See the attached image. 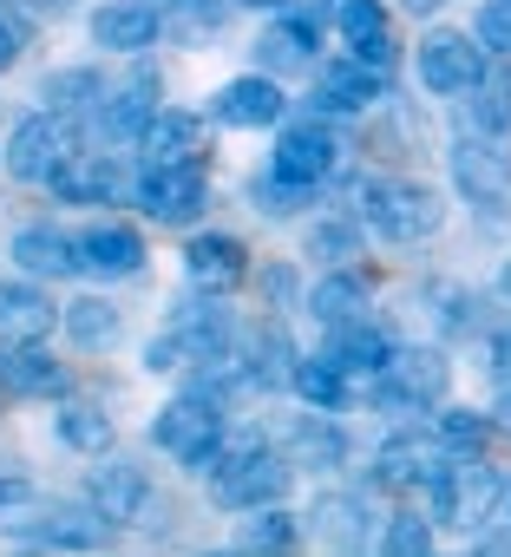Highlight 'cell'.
Here are the masks:
<instances>
[{
	"mask_svg": "<svg viewBox=\"0 0 511 557\" xmlns=\"http://www.w3.org/2000/svg\"><path fill=\"white\" fill-rule=\"evenodd\" d=\"M203 479H210V498L223 505V511H256V505H283V492H289V459H276L263 440H249V433H229L223 446H216V459L203 466Z\"/></svg>",
	"mask_w": 511,
	"mask_h": 557,
	"instance_id": "1",
	"label": "cell"
},
{
	"mask_svg": "<svg viewBox=\"0 0 511 557\" xmlns=\"http://www.w3.org/2000/svg\"><path fill=\"white\" fill-rule=\"evenodd\" d=\"M354 210L387 236V243H420L446 223V203L433 184H413V177H361L354 184Z\"/></svg>",
	"mask_w": 511,
	"mask_h": 557,
	"instance_id": "2",
	"label": "cell"
},
{
	"mask_svg": "<svg viewBox=\"0 0 511 557\" xmlns=\"http://www.w3.org/2000/svg\"><path fill=\"white\" fill-rule=\"evenodd\" d=\"M504 479L485 466V459H472V453H452V459H439V472L426 479V498H433V518H446V524H465V531H478V524H491L498 511H504Z\"/></svg>",
	"mask_w": 511,
	"mask_h": 557,
	"instance_id": "3",
	"label": "cell"
},
{
	"mask_svg": "<svg viewBox=\"0 0 511 557\" xmlns=\"http://www.w3.org/2000/svg\"><path fill=\"white\" fill-rule=\"evenodd\" d=\"M151 440H158V453H171L177 466L203 472V466L216 459V446L229 440V433H223V407H216V400H203V394H184V400L158 407Z\"/></svg>",
	"mask_w": 511,
	"mask_h": 557,
	"instance_id": "4",
	"label": "cell"
},
{
	"mask_svg": "<svg viewBox=\"0 0 511 557\" xmlns=\"http://www.w3.org/2000/svg\"><path fill=\"white\" fill-rule=\"evenodd\" d=\"M367 394L381 407H400V413H420V407H446L452 394V361L439 348H394L387 374L367 381Z\"/></svg>",
	"mask_w": 511,
	"mask_h": 557,
	"instance_id": "5",
	"label": "cell"
},
{
	"mask_svg": "<svg viewBox=\"0 0 511 557\" xmlns=\"http://www.w3.org/2000/svg\"><path fill=\"white\" fill-rule=\"evenodd\" d=\"M73 151H79L73 119L47 106V112H34V119L14 125V138H8V171H14L21 184H53V171H60Z\"/></svg>",
	"mask_w": 511,
	"mask_h": 557,
	"instance_id": "6",
	"label": "cell"
},
{
	"mask_svg": "<svg viewBox=\"0 0 511 557\" xmlns=\"http://www.w3.org/2000/svg\"><path fill=\"white\" fill-rule=\"evenodd\" d=\"M452 184H459L478 210L511 203V151L498 145V132H465V138L452 145Z\"/></svg>",
	"mask_w": 511,
	"mask_h": 557,
	"instance_id": "7",
	"label": "cell"
},
{
	"mask_svg": "<svg viewBox=\"0 0 511 557\" xmlns=\"http://www.w3.org/2000/svg\"><path fill=\"white\" fill-rule=\"evenodd\" d=\"M478 73H485V47H478V34H452V27H439V34L420 40V86H426V92L459 99Z\"/></svg>",
	"mask_w": 511,
	"mask_h": 557,
	"instance_id": "8",
	"label": "cell"
},
{
	"mask_svg": "<svg viewBox=\"0 0 511 557\" xmlns=\"http://www.w3.org/2000/svg\"><path fill=\"white\" fill-rule=\"evenodd\" d=\"M138 203L151 223H190L210 203V177H203V164H145Z\"/></svg>",
	"mask_w": 511,
	"mask_h": 557,
	"instance_id": "9",
	"label": "cell"
},
{
	"mask_svg": "<svg viewBox=\"0 0 511 557\" xmlns=\"http://www.w3.org/2000/svg\"><path fill=\"white\" fill-rule=\"evenodd\" d=\"M335 158H341V138H335L322 119H296V125L276 132V158H270V164H276L283 177H296V184L315 190V184L335 171Z\"/></svg>",
	"mask_w": 511,
	"mask_h": 557,
	"instance_id": "10",
	"label": "cell"
},
{
	"mask_svg": "<svg viewBox=\"0 0 511 557\" xmlns=\"http://www.w3.org/2000/svg\"><path fill=\"white\" fill-rule=\"evenodd\" d=\"M151 119H158V79L151 73H138L125 86H105V99L92 106V125H99L105 145H138Z\"/></svg>",
	"mask_w": 511,
	"mask_h": 557,
	"instance_id": "11",
	"label": "cell"
},
{
	"mask_svg": "<svg viewBox=\"0 0 511 557\" xmlns=\"http://www.w3.org/2000/svg\"><path fill=\"white\" fill-rule=\"evenodd\" d=\"M79 269H86V275H99V283H125V275H138V269H145V236H138L132 223L105 216V223L79 230Z\"/></svg>",
	"mask_w": 511,
	"mask_h": 557,
	"instance_id": "12",
	"label": "cell"
},
{
	"mask_svg": "<svg viewBox=\"0 0 511 557\" xmlns=\"http://www.w3.org/2000/svg\"><path fill=\"white\" fill-rule=\"evenodd\" d=\"M283 112H289V99H283V86H276V73H242V79H229L223 92H216V119L223 125H236V132H263V125H283Z\"/></svg>",
	"mask_w": 511,
	"mask_h": 557,
	"instance_id": "13",
	"label": "cell"
},
{
	"mask_svg": "<svg viewBox=\"0 0 511 557\" xmlns=\"http://www.w3.org/2000/svg\"><path fill=\"white\" fill-rule=\"evenodd\" d=\"M8 256H14L21 275H40V283H66V275H79V236H66V230H53V223L14 230Z\"/></svg>",
	"mask_w": 511,
	"mask_h": 557,
	"instance_id": "14",
	"label": "cell"
},
{
	"mask_svg": "<svg viewBox=\"0 0 511 557\" xmlns=\"http://www.w3.org/2000/svg\"><path fill=\"white\" fill-rule=\"evenodd\" d=\"M158 34H164L158 0H105L92 14V40L105 53H145V47H158Z\"/></svg>",
	"mask_w": 511,
	"mask_h": 557,
	"instance_id": "15",
	"label": "cell"
},
{
	"mask_svg": "<svg viewBox=\"0 0 511 557\" xmlns=\"http://www.w3.org/2000/svg\"><path fill=\"white\" fill-rule=\"evenodd\" d=\"M184 269H190V283H197V289L223 296V289H236L242 275H249V249H242L229 230H203V236L184 243Z\"/></svg>",
	"mask_w": 511,
	"mask_h": 557,
	"instance_id": "16",
	"label": "cell"
},
{
	"mask_svg": "<svg viewBox=\"0 0 511 557\" xmlns=\"http://www.w3.org/2000/svg\"><path fill=\"white\" fill-rule=\"evenodd\" d=\"M387 92V73L367 66V60H335V66H315V112H367L374 99Z\"/></svg>",
	"mask_w": 511,
	"mask_h": 557,
	"instance_id": "17",
	"label": "cell"
},
{
	"mask_svg": "<svg viewBox=\"0 0 511 557\" xmlns=\"http://www.w3.org/2000/svg\"><path fill=\"white\" fill-rule=\"evenodd\" d=\"M60 387H66V368L40 342H8V348H0V394H14V400H53Z\"/></svg>",
	"mask_w": 511,
	"mask_h": 557,
	"instance_id": "18",
	"label": "cell"
},
{
	"mask_svg": "<svg viewBox=\"0 0 511 557\" xmlns=\"http://www.w3.org/2000/svg\"><path fill=\"white\" fill-rule=\"evenodd\" d=\"M322 355H328V361H341L354 381H381V374H387V361H394V335H387L381 322L354 315V322L328 329V348H322Z\"/></svg>",
	"mask_w": 511,
	"mask_h": 557,
	"instance_id": "19",
	"label": "cell"
},
{
	"mask_svg": "<svg viewBox=\"0 0 511 557\" xmlns=\"http://www.w3.org/2000/svg\"><path fill=\"white\" fill-rule=\"evenodd\" d=\"M86 498H92L112 524H132V518H145V505H151V472L132 466V459H105V466L86 479Z\"/></svg>",
	"mask_w": 511,
	"mask_h": 557,
	"instance_id": "20",
	"label": "cell"
},
{
	"mask_svg": "<svg viewBox=\"0 0 511 557\" xmlns=\"http://www.w3.org/2000/svg\"><path fill=\"white\" fill-rule=\"evenodd\" d=\"M335 27H341V40L354 47V60H367V66H381V73L400 60V40H394V21H387L381 0H341Z\"/></svg>",
	"mask_w": 511,
	"mask_h": 557,
	"instance_id": "21",
	"label": "cell"
},
{
	"mask_svg": "<svg viewBox=\"0 0 511 557\" xmlns=\"http://www.w3.org/2000/svg\"><path fill=\"white\" fill-rule=\"evenodd\" d=\"M60 203H112L119 190H125V171L105 158V151H73L60 171H53V184H47Z\"/></svg>",
	"mask_w": 511,
	"mask_h": 557,
	"instance_id": "22",
	"label": "cell"
},
{
	"mask_svg": "<svg viewBox=\"0 0 511 557\" xmlns=\"http://www.w3.org/2000/svg\"><path fill=\"white\" fill-rule=\"evenodd\" d=\"M439 472V453L420 440V433H394V440H381V453H374V485L381 492H420L426 479Z\"/></svg>",
	"mask_w": 511,
	"mask_h": 557,
	"instance_id": "23",
	"label": "cell"
},
{
	"mask_svg": "<svg viewBox=\"0 0 511 557\" xmlns=\"http://www.w3.org/2000/svg\"><path fill=\"white\" fill-rule=\"evenodd\" d=\"M315 40H322V27L309 21V14H289V21H276L263 40H256V66L263 73H315Z\"/></svg>",
	"mask_w": 511,
	"mask_h": 557,
	"instance_id": "24",
	"label": "cell"
},
{
	"mask_svg": "<svg viewBox=\"0 0 511 557\" xmlns=\"http://www.w3.org/2000/svg\"><path fill=\"white\" fill-rule=\"evenodd\" d=\"M105 511L92 505V511H73V505H53L47 518H34V524H21V537L27 544H47V550H99L105 544Z\"/></svg>",
	"mask_w": 511,
	"mask_h": 557,
	"instance_id": "25",
	"label": "cell"
},
{
	"mask_svg": "<svg viewBox=\"0 0 511 557\" xmlns=\"http://www.w3.org/2000/svg\"><path fill=\"white\" fill-rule=\"evenodd\" d=\"M171 329L184 335L190 361H216V355H236V322H229V309H223V302H177Z\"/></svg>",
	"mask_w": 511,
	"mask_h": 557,
	"instance_id": "26",
	"label": "cell"
},
{
	"mask_svg": "<svg viewBox=\"0 0 511 557\" xmlns=\"http://www.w3.org/2000/svg\"><path fill=\"white\" fill-rule=\"evenodd\" d=\"M47 329H53V296L40 289V275L0 283V335L8 342H40Z\"/></svg>",
	"mask_w": 511,
	"mask_h": 557,
	"instance_id": "27",
	"label": "cell"
},
{
	"mask_svg": "<svg viewBox=\"0 0 511 557\" xmlns=\"http://www.w3.org/2000/svg\"><path fill=\"white\" fill-rule=\"evenodd\" d=\"M138 145H145V164H197L203 158V119L197 112H158Z\"/></svg>",
	"mask_w": 511,
	"mask_h": 557,
	"instance_id": "28",
	"label": "cell"
},
{
	"mask_svg": "<svg viewBox=\"0 0 511 557\" xmlns=\"http://www.w3.org/2000/svg\"><path fill=\"white\" fill-rule=\"evenodd\" d=\"M309 524H315V544L361 550V544H367V498H354V492H322V498L309 505Z\"/></svg>",
	"mask_w": 511,
	"mask_h": 557,
	"instance_id": "29",
	"label": "cell"
},
{
	"mask_svg": "<svg viewBox=\"0 0 511 557\" xmlns=\"http://www.w3.org/2000/svg\"><path fill=\"white\" fill-rule=\"evenodd\" d=\"M289 387H296L309 407H322V413H341V407L354 400V374H348L341 361H328V355H309V361H296Z\"/></svg>",
	"mask_w": 511,
	"mask_h": 557,
	"instance_id": "30",
	"label": "cell"
},
{
	"mask_svg": "<svg viewBox=\"0 0 511 557\" xmlns=\"http://www.w3.org/2000/svg\"><path fill=\"white\" fill-rule=\"evenodd\" d=\"M309 315H315L322 329H341V322L367 315V283H361L354 269H335V275H322V283L309 289Z\"/></svg>",
	"mask_w": 511,
	"mask_h": 557,
	"instance_id": "31",
	"label": "cell"
},
{
	"mask_svg": "<svg viewBox=\"0 0 511 557\" xmlns=\"http://www.w3.org/2000/svg\"><path fill=\"white\" fill-rule=\"evenodd\" d=\"M465 125L472 132H511V73L504 66H485L472 86H465Z\"/></svg>",
	"mask_w": 511,
	"mask_h": 557,
	"instance_id": "32",
	"label": "cell"
},
{
	"mask_svg": "<svg viewBox=\"0 0 511 557\" xmlns=\"http://www.w3.org/2000/svg\"><path fill=\"white\" fill-rule=\"evenodd\" d=\"M289 453H296V466H348V433H341V426L315 407L309 420H296Z\"/></svg>",
	"mask_w": 511,
	"mask_h": 557,
	"instance_id": "33",
	"label": "cell"
},
{
	"mask_svg": "<svg viewBox=\"0 0 511 557\" xmlns=\"http://www.w3.org/2000/svg\"><path fill=\"white\" fill-rule=\"evenodd\" d=\"M242 361H249V374L263 381V387H283V381L296 374V348H289L283 322H270V329H256V335L242 342Z\"/></svg>",
	"mask_w": 511,
	"mask_h": 557,
	"instance_id": "34",
	"label": "cell"
},
{
	"mask_svg": "<svg viewBox=\"0 0 511 557\" xmlns=\"http://www.w3.org/2000/svg\"><path fill=\"white\" fill-rule=\"evenodd\" d=\"M60 322H66V335H73L79 348H112V342H119V309H112L105 296H79V302H66Z\"/></svg>",
	"mask_w": 511,
	"mask_h": 557,
	"instance_id": "35",
	"label": "cell"
},
{
	"mask_svg": "<svg viewBox=\"0 0 511 557\" xmlns=\"http://www.w3.org/2000/svg\"><path fill=\"white\" fill-rule=\"evenodd\" d=\"M60 440L73 446V453H86V459H105L112 453V440H119V426H112V413H99V407H60Z\"/></svg>",
	"mask_w": 511,
	"mask_h": 557,
	"instance_id": "36",
	"label": "cell"
},
{
	"mask_svg": "<svg viewBox=\"0 0 511 557\" xmlns=\"http://www.w3.org/2000/svg\"><path fill=\"white\" fill-rule=\"evenodd\" d=\"M236 544H242V550H296V544H302V524H296L283 505H256V518H242Z\"/></svg>",
	"mask_w": 511,
	"mask_h": 557,
	"instance_id": "37",
	"label": "cell"
},
{
	"mask_svg": "<svg viewBox=\"0 0 511 557\" xmlns=\"http://www.w3.org/2000/svg\"><path fill=\"white\" fill-rule=\"evenodd\" d=\"M53 112H66V119H79V112H92L99 99H105V79L92 73V66H66V73H53L47 79V92H40Z\"/></svg>",
	"mask_w": 511,
	"mask_h": 557,
	"instance_id": "38",
	"label": "cell"
},
{
	"mask_svg": "<svg viewBox=\"0 0 511 557\" xmlns=\"http://www.w3.org/2000/svg\"><path fill=\"white\" fill-rule=\"evenodd\" d=\"M491 433H498L491 413H465V407H446V413H439V446H446V453H472V459H478Z\"/></svg>",
	"mask_w": 511,
	"mask_h": 557,
	"instance_id": "39",
	"label": "cell"
},
{
	"mask_svg": "<svg viewBox=\"0 0 511 557\" xmlns=\"http://www.w3.org/2000/svg\"><path fill=\"white\" fill-rule=\"evenodd\" d=\"M309 197V184H296V177H283L276 164H270V177H249V203L263 210V216H289L296 203Z\"/></svg>",
	"mask_w": 511,
	"mask_h": 557,
	"instance_id": "40",
	"label": "cell"
},
{
	"mask_svg": "<svg viewBox=\"0 0 511 557\" xmlns=\"http://www.w3.org/2000/svg\"><path fill=\"white\" fill-rule=\"evenodd\" d=\"M381 550H387V557H426V550H433V524H426L420 511H400V518H387Z\"/></svg>",
	"mask_w": 511,
	"mask_h": 557,
	"instance_id": "41",
	"label": "cell"
},
{
	"mask_svg": "<svg viewBox=\"0 0 511 557\" xmlns=\"http://www.w3.org/2000/svg\"><path fill=\"white\" fill-rule=\"evenodd\" d=\"M426 302H433V322H439L446 335H465V329H472V315H465V309H478L472 289H459V283H433Z\"/></svg>",
	"mask_w": 511,
	"mask_h": 557,
	"instance_id": "42",
	"label": "cell"
},
{
	"mask_svg": "<svg viewBox=\"0 0 511 557\" xmlns=\"http://www.w3.org/2000/svg\"><path fill=\"white\" fill-rule=\"evenodd\" d=\"M472 34L491 60L511 53V0H478V14H472Z\"/></svg>",
	"mask_w": 511,
	"mask_h": 557,
	"instance_id": "43",
	"label": "cell"
},
{
	"mask_svg": "<svg viewBox=\"0 0 511 557\" xmlns=\"http://www.w3.org/2000/svg\"><path fill=\"white\" fill-rule=\"evenodd\" d=\"M361 249V230L354 223H315L309 230V256H322V262H348Z\"/></svg>",
	"mask_w": 511,
	"mask_h": 557,
	"instance_id": "44",
	"label": "cell"
},
{
	"mask_svg": "<svg viewBox=\"0 0 511 557\" xmlns=\"http://www.w3.org/2000/svg\"><path fill=\"white\" fill-rule=\"evenodd\" d=\"M256 283H263V296H270L276 309H296V302H302V275H296L289 262H270L263 275H256Z\"/></svg>",
	"mask_w": 511,
	"mask_h": 557,
	"instance_id": "45",
	"label": "cell"
},
{
	"mask_svg": "<svg viewBox=\"0 0 511 557\" xmlns=\"http://www.w3.org/2000/svg\"><path fill=\"white\" fill-rule=\"evenodd\" d=\"M184 361H190V348H184V335H177V329L151 335V348H145V374H171V368H184Z\"/></svg>",
	"mask_w": 511,
	"mask_h": 557,
	"instance_id": "46",
	"label": "cell"
},
{
	"mask_svg": "<svg viewBox=\"0 0 511 557\" xmlns=\"http://www.w3.org/2000/svg\"><path fill=\"white\" fill-rule=\"evenodd\" d=\"M21 47H27V21H14V14H0V73H8V66L21 60Z\"/></svg>",
	"mask_w": 511,
	"mask_h": 557,
	"instance_id": "47",
	"label": "cell"
},
{
	"mask_svg": "<svg viewBox=\"0 0 511 557\" xmlns=\"http://www.w3.org/2000/svg\"><path fill=\"white\" fill-rule=\"evenodd\" d=\"M34 505V479L27 472H0V511H21Z\"/></svg>",
	"mask_w": 511,
	"mask_h": 557,
	"instance_id": "48",
	"label": "cell"
},
{
	"mask_svg": "<svg viewBox=\"0 0 511 557\" xmlns=\"http://www.w3.org/2000/svg\"><path fill=\"white\" fill-rule=\"evenodd\" d=\"M491 368H498V374L511 381V322H504V329L491 335Z\"/></svg>",
	"mask_w": 511,
	"mask_h": 557,
	"instance_id": "49",
	"label": "cell"
},
{
	"mask_svg": "<svg viewBox=\"0 0 511 557\" xmlns=\"http://www.w3.org/2000/svg\"><path fill=\"white\" fill-rule=\"evenodd\" d=\"M491 420H498V433H511V381H504V394H498V407H491Z\"/></svg>",
	"mask_w": 511,
	"mask_h": 557,
	"instance_id": "50",
	"label": "cell"
},
{
	"mask_svg": "<svg viewBox=\"0 0 511 557\" xmlns=\"http://www.w3.org/2000/svg\"><path fill=\"white\" fill-rule=\"evenodd\" d=\"M34 8H40V14H66V8H73V0H34Z\"/></svg>",
	"mask_w": 511,
	"mask_h": 557,
	"instance_id": "51",
	"label": "cell"
},
{
	"mask_svg": "<svg viewBox=\"0 0 511 557\" xmlns=\"http://www.w3.org/2000/svg\"><path fill=\"white\" fill-rule=\"evenodd\" d=\"M407 8H413V14H439V8H446V0H407Z\"/></svg>",
	"mask_w": 511,
	"mask_h": 557,
	"instance_id": "52",
	"label": "cell"
},
{
	"mask_svg": "<svg viewBox=\"0 0 511 557\" xmlns=\"http://www.w3.org/2000/svg\"><path fill=\"white\" fill-rule=\"evenodd\" d=\"M236 8H283V0H236Z\"/></svg>",
	"mask_w": 511,
	"mask_h": 557,
	"instance_id": "53",
	"label": "cell"
},
{
	"mask_svg": "<svg viewBox=\"0 0 511 557\" xmlns=\"http://www.w3.org/2000/svg\"><path fill=\"white\" fill-rule=\"evenodd\" d=\"M498 289H504V296H511V262H504V275H498Z\"/></svg>",
	"mask_w": 511,
	"mask_h": 557,
	"instance_id": "54",
	"label": "cell"
},
{
	"mask_svg": "<svg viewBox=\"0 0 511 557\" xmlns=\"http://www.w3.org/2000/svg\"><path fill=\"white\" fill-rule=\"evenodd\" d=\"M498 518H511V492H504V511H498Z\"/></svg>",
	"mask_w": 511,
	"mask_h": 557,
	"instance_id": "55",
	"label": "cell"
},
{
	"mask_svg": "<svg viewBox=\"0 0 511 557\" xmlns=\"http://www.w3.org/2000/svg\"><path fill=\"white\" fill-rule=\"evenodd\" d=\"M177 8H184V0H177Z\"/></svg>",
	"mask_w": 511,
	"mask_h": 557,
	"instance_id": "56",
	"label": "cell"
}]
</instances>
